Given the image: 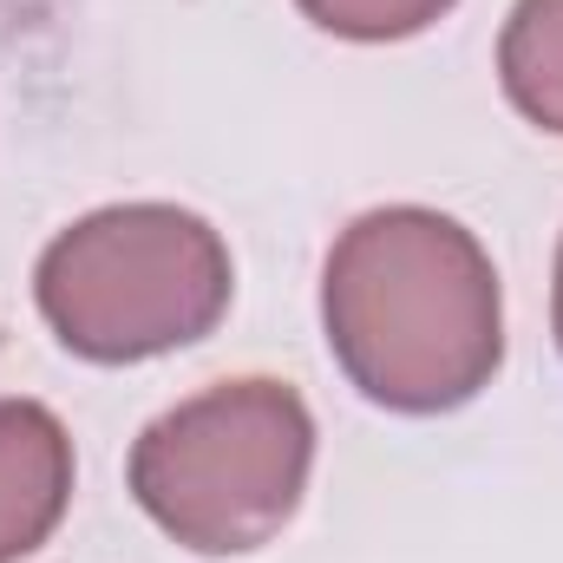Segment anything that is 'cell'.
Wrapping results in <instances>:
<instances>
[{"label":"cell","mask_w":563,"mask_h":563,"mask_svg":"<svg viewBox=\"0 0 563 563\" xmlns=\"http://www.w3.org/2000/svg\"><path fill=\"white\" fill-rule=\"evenodd\" d=\"M321 328L354 394L407 420L478 400L505 361V295L485 243L426 203L367 210L334 236Z\"/></svg>","instance_id":"cell-1"},{"label":"cell","mask_w":563,"mask_h":563,"mask_svg":"<svg viewBox=\"0 0 563 563\" xmlns=\"http://www.w3.org/2000/svg\"><path fill=\"white\" fill-rule=\"evenodd\" d=\"M314 472V413L308 400L269 380H217L139 432L132 498L139 511L197 558H250L301 511Z\"/></svg>","instance_id":"cell-2"},{"label":"cell","mask_w":563,"mask_h":563,"mask_svg":"<svg viewBox=\"0 0 563 563\" xmlns=\"http://www.w3.org/2000/svg\"><path fill=\"white\" fill-rule=\"evenodd\" d=\"M236 295L230 243L177 203H106L66 223L33 269L53 341L92 367H132L203 341Z\"/></svg>","instance_id":"cell-3"},{"label":"cell","mask_w":563,"mask_h":563,"mask_svg":"<svg viewBox=\"0 0 563 563\" xmlns=\"http://www.w3.org/2000/svg\"><path fill=\"white\" fill-rule=\"evenodd\" d=\"M73 505V432L40 400H0V563L33 558Z\"/></svg>","instance_id":"cell-4"},{"label":"cell","mask_w":563,"mask_h":563,"mask_svg":"<svg viewBox=\"0 0 563 563\" xmlns=\"http://www.w3.org/2000/svg\"><path fill=\"white\" fill-rule=\"evenodd\" d=\"M498 86L505 99L563 139V0H518L498 33Z\"/></svg>","instance_id":"cell-5"},{"label":"cell","mask_w":563,"mask_h":563,"mask_svg":"<svg viewBox=\"0 0 563 563\" xmlns=\"http://www.w3.org/2000/svg\"><path fill=\"white\" fill-rule=\"evenodd\" d=\"M321 33L354 40V46H387V40H413L432 20H445L459 0H295Z\"/></svg>","instance_id":"cell-6"},{"label":"cell","mask_w":563,"mask_h":563,"mask_svg":"<svg viewBox=\"0 0 563 563\" xmlns=\"http://www.w3.org/2000/svg\"><path fill=\"white\" fill-rule=\"evenodd\" d=\"M551 328H558V347H563V243H558V288H551Z\"/></svg>","instance_id":"cell-7"}]
</instances>
